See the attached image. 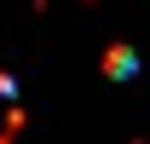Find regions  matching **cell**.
Returning a JSON list of instances; mask_svg holds the SVG:
<instances>
[{"label":"cell","instance_id":"1","mask_svg":"<svg viewBox=\"0 0 150 144\" xmlns=\"http://www.w3.org/2000/svg\"><path fill=\"white\" fill-rule=\"evenodd\" d=\"M23 127V104H18V81L12 75H0V144H12Z\"/></svg>","mask_w":150,"mask_h":144},{"label":"cell","instance_id":"2","mask_svg":"<svg viewBox=\"0 0 150 144\" xmlns=\"http://www.w3.org/2000/svg\"><path fill=\"white\" fill-rule=\"evenodd\" d=\"M104 69H110V75H133L139 64H133V52H127V46H110V52H104Z\"/></svg>","mask_w":150,"mask_h":144}]
</instances>
